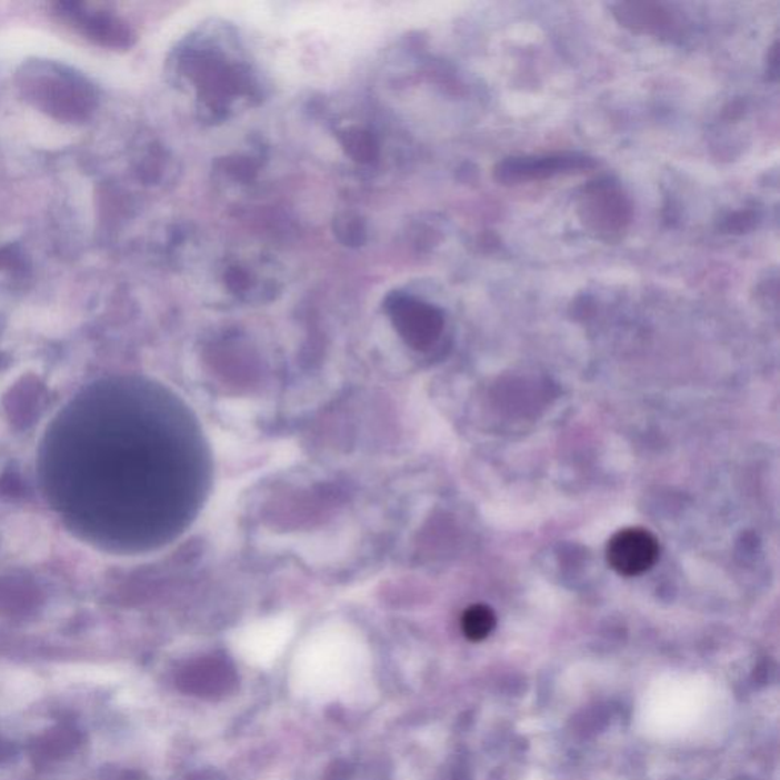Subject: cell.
I'll return each instance as SVG.
<instances>
[{
	"label": "cell",
	"instance_id": "6da1fadb",
	"mask_svg": "<svg viewBox=\"0 0 780 780\" xmlns=\"http://www.w3.org/2000/svg\"><path fill=\"white\" fill-rule=\"evenodd\" d=\"M18 84L32 106L59 121H88L98 106L96 88L57 61H28L18 73Z\"/></svg>",
	"mask_w": 780,
	"mask_h": 780
},
{
	"label": "cell",
	"instance_id": "7a4b0ae2",
	"mask_svg": "<svg viewBox=\"0 0 780 780\" xmlns=\"http://www.w3.org/2000/svg\"><path fill=\"white\" fill-rule=\"evenodd\" d=\"M593 167V159L580 154L517 156L497 163L494 179L502 184H521L574 174Z\"/></svg>",
	"mask_w": 780,
	"mask_h": 780
},
{
	"label": "cell",
	"instance_id": "3957f363",
	"mask_svg": "<svg viewBox=\"0 0 780 780\" xmlns=\"http://www.w3.org/2000/svg\"><path fill=\"white\" fill-rule=\"evenodd\" d=\"M580 217L590 231L599 236H614L630 223L631 207L627 197L613 184L598 182L582 194Z\"/></svg>",
	"mask_w": 780,
	"mask_h": 780
},
{
	"label": "cell",
	"instance_id": "277c9868",
	"mask_svg": "<svg viewBox=\"0 0 780 780\" xmlns=\"http://www.w3.org/2000/svg\"><path fill=\"white\" fill-rule=\"evenodd\" d=\"M606 553L614 572L622 577H639L659 560L660 544L648 529L626 528L610 538Z\"/></svg>",
	"mask_w": 780,
	"mask_h": 780
},
{
	"label": "cell",
	"instance_id": "5b68a950",
	"mask_svg": "<svg viewBox=\"0 0 780 780\" xmlns=\"http://www.w3.org/2000/svg\"><path fill=\"white\" fill-rule=\"evenodd\" d=\"M61 18L81 34L102 47L124 49L131 44V31L121 19L107 11L93 10L83 3H61Z\"/></svg>",
	"mask_w": 780,
	"mask_h": 780
},
{
	"label": "cell",
	"instance_id": "8992f818",
	"mask_svg": "<svg viewBox=\"0 0 780 780\" xmlns=\"http://www.w3.org/2000/svg\"><path fill=\"white\" fill-rule=\"evenodd\" d=\"M623 27L638 32H656L662 34L672 27L668 11L656 3H622L614 12Z\"/></svg>",
	"mask_w": 780,
	"mask_h": 780
},
{
	"label": "cell",
	"instance_id": "52a82bcc",
	"mask_svg": "<svg viewBox=\"0 0 780 780\" xmlns=\"http://www.w3.org/2000/svg\"><path fill=\"white\" fill-rule=\"evenodd\" d=\"M497 618L491 607L476 603L462 614V631L473 642L487 639L494 631Z\"/></svg>",
	"mask_w": 780,
	"mask_h": 780
},
{
	"label": "cell",
	"instance_id": "ba28073f",
	"mask_svg": "<svg viewBox=\"0 0 780 780\" xmlns=\"http://www.w3.org/2000/svg\"><path fill=\"white\" fill-rule=\"evenodd\" d=\"M78 733L71 729H59L56 732L48 734L47 739L40 744L39 751L47 758L60 757L68 753L77 746Z\"/></svg>",
	"mask_w": 780,
	"mask_h": 780
},
{
	"label": "cell",
	"instance_id": "9c48e42d",
	"mask_svg": "<svg viewBox=\"0 0 780 780\" xmlns=\"http://www.w3.org/2000/svg\"><path fill=\"white\" fill-rule=\"evenodd\" d=\"M344 147L348 153L361 162H369L376 156L377 146L373 142L371 134L364 131L354 130L347 133L344 138Z\"/></svg>",
	"mask_w": 780,
	"mask_h": 780
},
{
	"label": "cell",
	"instance_id": "30bf717a",
	"mask_svg": "<svg viewBox=\"0 0 780 780\" xmlns=\"http://www.w3.org/2000/svg\"><path fill=\"white\" fill-rule=\"evenodd\" d=\"M11 751H12L11 746L8 744V742H3L2 739H0V761H2V759L10 757Z\"/></svg>",
	"mask_w": 780,
	"mask_h": 780
}]
</instances>
